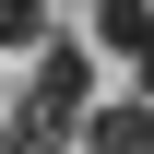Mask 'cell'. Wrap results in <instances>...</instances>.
I'll use <instances>...</instances> for the list:
<instances>
[{"label":"cell","instance_id":"3","mask_svg":"<svg viewBox=\"0 0 154 154\" xmlns=\"http://www.w3.org/2000/svg\"><path fill=\"white\" fill-rule=\"evenodd\" d=\"M131 71H142V95H131V107H154V48H142V59H131Z\"/></svg>","mask_w":154,"mask_h":154},{"label":"cell","instance_id":"4","mask_svg":"<svg viewBox=\"0 0 154 154\" xmlns=\"http://www.w3.org/2000/svg\"><path fill=\"white\" fill-rule=\"evenodd\" d=\"M131 154H154V107H142V131H131Z\"/></svg>","mask_w":154,"mask_h":154},{"label":"cell","instance_id":"1","mask_svg":"<svg viewBox=\"0 0 154 154\" xmlns=\"http://www.w3.org/2000/svg\"><path fill=\"white\" fill-rule=\"evenodd\" d=\"M95 48L107 59H142L154 48V0H95Z\"/></svg>","mask_w":154,"mask_h":154},{"label":"cell","instance_id":"2","mask_svg":"<svg viewBox=\"0 0 154 154\" xmlns=\"http://www.w3.org/2000/svg\"><path fill=\"white\" fill-rule=\"evenodd\" d=\"M59 36V24H48V0H0V48H12V59H36Z\"/></svg>","mask_w":154,"mask_h":154}]
</instances>
